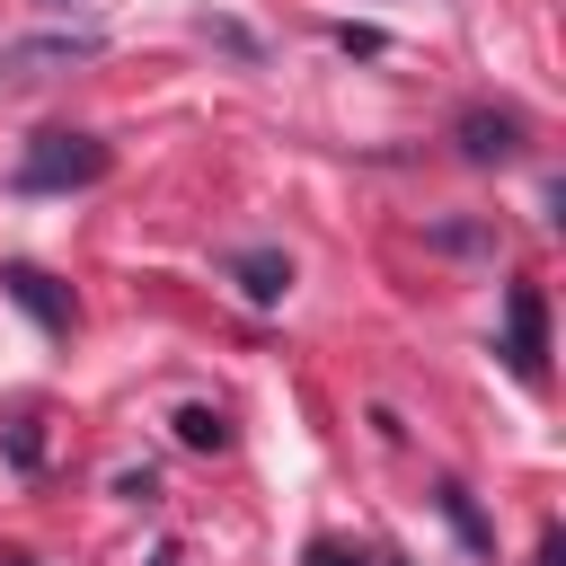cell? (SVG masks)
<instances>
[{"instance_id": "obj_1", "label": "cell", "mask_w": 566, "mask_h": 566, "mask_svg": "<svg viewBox=\"0 0 566 566\" xmlns=\"http://www.w3.org/2000/svg\"><path fill=\"white\" fill-rule=\"evenodd\" d=\"M115 168V150L97 133H71V124H44L27 150H18V195H80Z\"/></svg>"}, {"instance_id": "obj_2", "label": "cell", "mask_w": 566, "mask_h": 566, "mask_svg": "<svg viewBox=\"0 0 566 566\" xmlns=\"http://www.w3.org/2000/svg\"><path fill=\"white\" fill-rule=\"evenodd\" d=\"M451 142H460V159L469 168H504V159H522V142H531V124H522V106H460L451 115Z\"/></svg>"}, {"instance_id": "obj_3", "label": "cell", "mask_w": 566, "mask_h": 566, "mask_svg": "<svg viewBox=\"0 0 566 566\" xmlns=\"http://www.w3.org/2000/svg\"><path fill=\"white\" fill-rule=\"evenodd\" d=\"M97 53H106V35H97V27L18 35V44H0V80H53V71H71V62H97Z\"/></svg>"}, {"instance_id": "obj_4", "label": "cell", "mask_w": 566, "mask_h": 566, "mask_svg": "<svg viewBox=\"0 0 566 566\" xmlns=\"http://www.w3.org/2000/svg\"><path fill=\"white\" fill-rule=\"evenodd\" d=\"M504 363H513V380H548V301H539V283H513L504 292Z\"/></svg>"}, {"instance_id": "obj_5", "label": "cell", "mask_w": 566, "mask_h": 566, "mask_svg": "<svg viewBox=\"0 0 566 566\" xmlns=\"http://www.w3.org/2000/svg\"><path fill=\"white\" fill-rule=\"evenodd\" d=\"M0 292H9V301H18V310L44 327V336H71V327H80L71 283H53V274H44V265H27V256H9V265H0Z\"/></svg>"}, {"instance_id": "obj_6", "label": "cell", "mask_w": 566, "mask_h": 566, "mask_svg": "<svg viewBox=\"0 0 566 566\" xmlns=\"http://www.w3.org/2000/svg\"><path fill=\"white\" fill-rule=\"evenodd\" d=\"M230 283H239V301L283 310V292H292V256H283V248H239V256H230Z\"/></svg>"}, {"instance_id": "obj_7", "label": "cell", "mask_w": 566, "mask_h": 566, "mask_svg": "<svg viewBox=\"0 0 566 566\" xmlns=\"http://www.w3.org/2000/svg\"><path fill=\"white\" fill-rule=\"evenodd\" d=\"M433 504H442V522H451L478 557H495V531H486V513H478V495H469L460 478H442V486H433Z\"/></svg>"}, {"instance_id": "obj_8", "label": "cell", "mask_w": 566, "mask_h": 566, "mask_svg": "<svg viewBox=\"0 0 566 566\" xmlns=\"http://www.w3.org/2000/svg\"><path fill=\"white\" fill-rule=\"evenodd\" d=\"M177 442H186V451H230V416L195 398V407H177Z\"/></svg>"}, {"instance_id": "obj_9", "label": "cell", "mask_w": 566, "mask_h": 566, "mask_svg": "<svg viewBox=\"0 0 566 566\" xmlns=\"http://www.w3.org/2000/svg\"><path fill=\"white\" fill-rule=\"evenodd\" d=\"M203 35H212L221 53H239V62H256V35H248V27H230V18H203Z\"/></svg>"}, {"instance_id": "obj_10", "label": "cell", "mask_w": 566, "mask_h": 566, "mask_svg": "<svg viewBox=\"0 0 566 566\" xmlns=\"http://www.w3.org/2000/svg\"><path fill=\"white\" fill-rule=\"evenodd\" d=\"M310 566H380V557H363V548H345V539H310Z\"/></svg>"}, {"instance_id": "obj_11", "label": "cell", "mask_w": 566, "mask_h": 566, "mask_svg": "<svg viewBox=\"0 0 566 566\" xmlns=\"http://www.w3.org/2000/svg\"><path fill=\"white\" fill-rule=\"evenodd\" d=\"M9 460H18V469H35V460H44V433H35V416L9 433Z\"/></svg>"}, {"instance_id": "obj_12", "label": "cell", "mask_w": 566, "mask_h": 566, "mask_svg": "<svg viewBox=\"0 0 566 566\" xmlns=\"http://www.w3.org/2000/svg\"><path fill=\"white\" fill-rule=\"evenodd\" d=\"M336 44H345V53H380L389 35H380V27H336Z\"/></svg>"}, {"instance_id": "obj_13", "label": "cell", "mask_w": 566, "mask_h": 566, "mask_svg": "<svg viewBox=\"0 0 566 566\" xmlns=\"http://www.w3.org/2000/svg\"><path fill=\"white\" fill-rule=\"evenodd\" d=\"M115 495H133V504H150V495H159V478H150V469H124V478H115Z\"/></svg>"}, {"instance_id": "obj_14", "label": "cell", "mask_w": 566, "mask_h": 566, "mask_svg": "<svg viewBox=\"0 0 566 566\" xmlns=\"http://www.w3.org/2000/svg\"><path fill=\"white\" fill-rule=\"evenodd\" d=\"M531 566H566V531H557V522L539 531V557H531Z\"/></svg>"}, {"instance_id": "obj_15", "label": "cell", "mask_w": 566, "mask_h": 566, "mask_svg": "<svg viewBox=\"0 0 566 566\" xmlns=\"http://www.w3.org/2000/svg\"><path fill=\"white\" fill-rule=\"evenodd\" d=\"M150 566H177V557H168V548H159V557H150Z\"/></svg>"}, {"instance_id": "obj_16", "label": "cell", "mask_w": 566, "mask_h": 566, "mask_svg": "<svg viewBox=\"0 0 566 566\" xmlns=\"http://www.w3.org/2000/svg\"><path fill=\"white\" fill-rule=\"evenodd\" d=\"M0 566H35V557H0Z\"/></svg>"}]
</instances>
